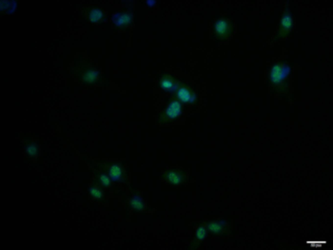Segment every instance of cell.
Returning a JSON list of instances; mask_svg holds the SVG:
<instances>
[{
	"label": "cell",
	"mask_w": 333,
	"mask_h": 250,
	"mask_svg": "<svg viewBox=\"0 0 333 250\" xmlns=\"http://www.w3.org/2000/svg\"><path fill=\"white\" fill-rule=\"evenodd\" d=\"M91 193H92L93 196L98 197V198L101 196V192H100L99 190H97L96 188H92V189H91Z\"/></svg>",
	"instance_id": "13"
},
{
	"label": "cell",
	"mask_w": 333,
	"mask_h": 250,
	"mask_svg": "<svg viewBox=\"0 0 333 250\" xmlns=\"http://www.w3.org/2000/svg\"><path fill=\"white\" fill-rule=\"evenodd\" d=\"M110 174H111V178L112 180H118L120 177H121V169L118 166H114L112 167L111 171H110Z\"/></svg>",
	"instance_id": "5"
},
{
	"label": "cell",
	"mask_w": 333,
	"mask_h": 250,
	"mask_svg": "<svg viewBox=\"0 0 333 250\" xmlns=\"http://www.w3.org/2000/svg\"><path fill=\"white\" fill-rule=\"evenodd\" d=\"M168 177H169V180L170 182H172L173 184H179L180 181H181L180 176L178 174H176V173H174V172H170Z\"/></svg>",
	"instance_id": "8"
},
{
	"label": "cell",
	"mask_w": 333,
	"mask_h": 250,
	"mask_svg": "<svg viewBox=\"0 0 333 250\" xmlns=\"http://www.w3.org/2000/svg\"><path fill=\"white\" fill-rule=\"evenodd\" d=\"M222 226L223 225L220 223H211L209 225V229L214 233H219L222 230Z\"/></svg>",
	"instance_id": "7"
},
{
	"label": "cell",
	"mask_w": 333,
	"mask_h": 250,
	"mask_svg": "<svg viewBox=\"0 0 333 250\" xmlns=\"http://www.w3.org/2000/svg\"><path fill=\"white\" fill-rule=\"evenodd\" d=\"M180 113H181V106L177 102H172L169 106L168 110H166V114L171 119L176 118Z\"/></svg>",
	"instance_id": "2"
},
{
	"label": "cell",
	"mask_w": 333,
	"mask_h": 250,
	"mask_svg": "<svg viewBox=\"0 0 333 250\" xmlns=\"http://www.w3.org/2000/svg\"><path fill=\"white\" fill-rule=\"evenodd\" d=\"M161 85H162V88H163V89L168 90H172V87H173V83H172L170 80H168V79L163 80L162 83H161Z\"/></svg>",
	"instance_id": "10"
},
{
	"label": "cell",
	"mask_w": 333,
	"mask_h": 250,
	"mask_svg": "<svg viewBox=\"0 0 333 250\" xmlns=\"http://www.w3.org/2000/svg\"><path fill=\"white\" fill-rule=\"evenodd\" d=\"M227 27H228V25H227V22H226V21L220 20V21H218V22L216 23V25H215V30H216L217 33L223 34V33H226Z\"/></svg>",
	"instance_id": "4"
},
{
	"label": "cell",
	"mask_w": 333,
	"mask_h": 250,
	"mask_svg": "<svg viewBox=\"0 0 333 250\" xmlns=\"http://www.w3.org/2000/svg\"><path fill=\"white\" fill-rule=\"evenodd\" d=\"M289 73V68L286 65H275L270 72V78L273 83H280Z\"/></svg>",
	"instance_id": "1"
},
{
	"label": "cell",
	"mask_w": 333,
	"mask_h": 250,
	"mask_svg": "<svg viewBox=\"0 0 333 250\" xmlns=\"http://www.w3.org/2000/svg\"><path fill=\"white\" fill-rule=\"evenodd\" d=\"M178 96L184 102H191L195 98V96L193 94H191L187 89H180L179 92H178Z\"/></svg>",
	"instance_id": "3"
},
{
	"label": "cell",
	"mask_w": 333,
	"mask_h": 250,
	"mask_svg": "<svg viewBox=\"0 0 333 250\" xmlns=\"http://www.w3.org/2000/svg\"><path fill=\"white\" fill-rule=\"evenodd\" d=\"M196 237L199 239V240H203L205 239L206 237H207V231H206V229L204 227H199L197 229L196 231Z\"/></svg>",
	"instance_id": "9"
},
{
	"label": "cell",
	"mask_w": 333,
	"mask_h": 250,
	"mask_svg": "<svg viewBox=\"0 0 333 250\" xmlns=\"http://www.w3.org/2000/svg\"><path fill=\"white\" fill-rule=\"evenodd\" d=\"M131 206H132L134 209L141 210V209L143 208V203H142V201H141V199H140L139 197H134V198L131 200Z\"/></svg>",
	"instance_id": "6"
},
{
	"label": "cell",
	"mask_w": 333,
	"mask_h": 250,
	"mask_svg": "<svg viewBox=\"0 0 333 250\" xmlns=\"http://www.w3.org/2000/svg\"><path fill=\"white\" fill-rule=\"evenodd\" d=\"M282 23H283V25L285 26L286 28H289L290 25H291V20H290V19H287L286 17H284Z\"/></svg>",
	"instance_id": "11"
},
{
	"label": "cell",
	"mask_w": 333,
	"mask_h": 250,
	"mask_svg": "<svg viewBox=\"0 0 333 250\" xmlns=\"http://www.w3.org/2000/svg\"><path fill=\"white\" fill-rule=\"evenodd\" d=\"M101 182H102V184L104 186H109L110 185V179L108 177H106V176H104V175L101 176Z\"/></svg>",
	"instance_id": "12"
}]
</instances>
